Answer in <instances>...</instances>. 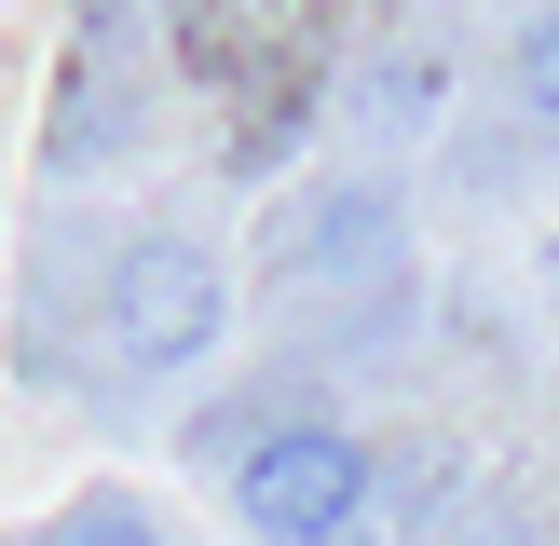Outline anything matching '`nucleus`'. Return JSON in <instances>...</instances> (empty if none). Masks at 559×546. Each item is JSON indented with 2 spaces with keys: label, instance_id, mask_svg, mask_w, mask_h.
Returning a JSON list of instances; mask_svg holds the SVG:
<instances>
[{
  "label": "nucleus",
  "instance_id": "3",
  "mask_svg": "<svg viewBox=\"0 0 559 546\" xmlns=\"http://www.w3.org/2000/svg\"><path fill=\"white\" fill-rule=\"evenodd\" d=\"M519 109H533V123L559 136V0H546L533 27H519Z\"/></svg>",
  "mask_w": 559,
  "mask_h": 546
},
{
  "label": "nucleus",
  "instance_id": "5",
  "mask_svg": "<svg viewBox=\"0 0 559 546\" xmlns=\"http://www.w3.org/2000/svg\"><path fill=\"white\" fill-rule=\"evenodd\" d=\"M533 273H546V300H559V233H546V260H533Z\"/></svg>",
  "mask_w": 559,
  "mask_h": 546
},
{
  "label": "nucleus",
  "instance_id": "1",
  "mask_svg": "<svg viewBox=\"0 0 559 546\" xmlns=\"http://www.w3.org/2000/svg\"><path fill=\"white\" fill-rule=\"evenodd\" d=\"M369 506H382V478H369V451H355L342 424H273V437L233 451V519L273 533V546H328Z\"/></svg>",
  "mask_w": 559,
  "mask_h": 546
},
{
  "label": "nucleus",
  "instance_id": "4",
  "mask_svg": "<svg viewBox=\"0 0 559 546\" xmlns=\"http://www.w3.org/2000/svg\"><path fill=\"white\" fill-rule=\"evenodd\" d=\"M55 533H82V546H109V533H123V546H136V533H151V506H136V491H82Z\"/></svg>",
  "mask_w": 559,
  "mask_h": 546
},
{
  "label": "nucleus",
  "instance_id": "2",
  "mask_svg": "<svg viewBox=\"0 0 559 546\" xmlns=\"http://www.w3.org/2000/svg\"><path fill=\"white\" fill-rule=\"evenodd\" d=\"M218 314H233V287H218V260L191 233H136L109 260V355L123 369H191L218 342Z\"/></svg>",
  "mask_w": 559,
  "mask_h": 546
}]
</instances>
